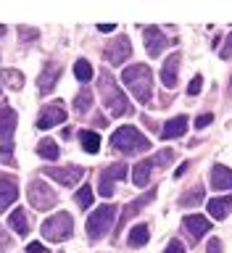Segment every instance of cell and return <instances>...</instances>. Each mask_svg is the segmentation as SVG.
<instances>
[{
	"mask_svg": "<svg viewBox=\"0 0 232 253\" xmlns=\"http://www.w3.org/2000/svg\"><path fill=\"white\" fill-rule=\"evenodd\" d=\"M122 82L130 87V92L138 98L140 103H150L153 100V71L145 63H132L122 71Z\"/></svg>",
	"mask_w": 232,
	"mask_h": 253,
	"instance_id": "cell-1",
	"label": "cell"
},
{
	"mask_svg": "<svg viewBox=\"0 0 232 253\" xmlns=\"http://www.w3.org/2000/svg\"><path fill=\"white\" fill-rule=\"evenodd\" d=\"M100 95H103V103H106L111 116H130L135 111L132 103L127 100V95L122 92V87H116V79L108 71L100 74Z\"/></svg>",
	"mask_w": 232,
	"mask_h": 253,
	"instance_id": "cell-2",
	"label": "cell"
},
{
	"mask_svg": "<svg viewBox=\"0 0 232 253\" xmlns=\"http://www.w3.org/2000/svg\"><path fill=\"white\" fill-rule=\"evenodd\" d=\"M111 148L122 150V153H127V156H135V153H142V150H150V140L138 129V126L124 124L111 134Z\"/></svg>",
	"mask_w": 232,
	"mask_h": 253,
	"instance_id": "cell-3",
	"label": "cell"
},
{
	"mask_svg": "<svg viewBox=\"0 0 232 253\" xmlns=\"http://www.w3.org/2000/svg\"><path fill=\"white\" fill-rule=\"evenodd\" d=\"M116 213H119V209L114 203H103L100 209H95L87 216V235H90V240H100L103 235H108V229L116 221Z\"/></svg>",
	"mask_w": 232,
	"mask_h": 253,
	"instance_id": "cell-4",
	"label": "cell"
},
{
	"mask_svg": "<svg viewBox=\"0 0 232 253\" xmlns=\"http://www.w3.org/2000/svg\"><path fill=\"white\" fill-rule=\"evenodd\" d=\"M71 232H74V221H71V216H69L66 211L53 213L50 219L43 221V237H45V240H50V243L69 240Z\"/></svg>",
	"mask_w": 232,
	"mask_h": 253,
	"instance_id": "cell-5",
	"label": "cell"
},
{
	"mask_svg": "<svg viewBox=\"0 0 232 253\" xmlns=\"http://www.w3.org/2000/svg\"><path fill=\"white\" fill-rule=\"evenodd\" d=\"M13 132H16V111L11 106L0 108V150H3V161L13 164Z\"/></svg>",
	"mask_w": 232,
	"mask_h": 253,
	"instance_id": "cell-6",
	"label": "cell"
},
{
	"mask_svg": "<svg viewBox=\"0 0 232 253\" xmlns=\"http://www.w3.org/2000/svg\"><path fill=\"white\" fill-rule=\"evenodd\" d=\"M29 203L35 206L37 211H47V209H53L55 201H58V195H55V190L47 185V182L43 179H35V182H29Z\"/></svg>",
	"mask_w": 232,
	"mask_h": 253,
	"instance_id": "cell-7",
	"label": "cell"
},
{
	"mask_svg": "<svg viewBox=\"0 0 232 253\" xmlns=\"http://www.w3.org/2000/svg\"><path fill=\"white\" fill-rule=\"evenodd\" d=\"M130 55H132V45H130V37L127 35H116L106 45V50H103V58H106L111 66H122Z\"/></svg>",
	"mask_w": 232,
	"mask_h": 253,
	"instance_id": "cell-8",
	"label": "cell"
},
{
	"mask_svg": "<svg viewBox=\"0 0 232 253\" xmlns=\"http://www.w3.org/2000/svg\"><path fill=\"white\" fill-rule=\"evenodd\" d=\"M127 164H111L108 169H103L100 174V182H98V193L103 198H111L114 195V187H116V182L119 179H127Z\"/></svg>",
	"mask_w": 232,
	"mask_h": 253,
	"instance_id": "cell-9",
	"label": "cell"
},
{
	"mask_svg": "<svg viewBox=\"0 0 232 253\" xmlns=\"http://www.w3.org/2000/svg\"><path fill=\"white\" fill-rule=\"evenodd\" d=\"M45 171V177H50L55 182H61L63 187H74L79 179L85 177V169L82 166H50V169H43Z\"/></svg>",
	"mask_w": 232,
	"mask_h": 253,
	"instance_id": "cell-10",
	"label": "cell"
},
{
	"mask_svg": "<svg viewBox=\"0 0 232 253\" xmlns=\"http://www.w3.org/2000/svg\"><path fill=\"white\" fill-rule=\"evenodd\" d=\"M66 122V106H63V100H53L47 103L43 108V114L37 119V129H50L55 124H63Z\"/></svg>",
	"mask_w": 232,
	"mask_h": 253,
	"instance_id": "cell-11",
	"label": "cell"
},
{
	"mask_svg": "<svg viewBox=\"0 0 232 253\" xmlns=\"http://www.w3.org/2000/svg\"><path fill=\"white\" fill-rule=\"evenodd\" d=\"M142 40H145V50H148V58H158V55L164 53V47L169 45L164 37V32L158 27H148L142 32Z\"/></svg>",
	"mask_w": 232,
	"mask_h": 253,
	"instance_id": "cell-12",
	"label": "cell"
},
{
	"mask_svg": "<svg viewBox=\"0 0 232 253\" xmlns=\"http://www.w3.org/2000/svg\"><path fill=\"white\" fill-rule=\"evenodd\" d=\"M58 77H61V66L55 61L50 63H45L43 71H40V77H37V87H40V92L47 95V92H53V87L55 82H58Z\"/></svg>",
	"mask_w": 232,
	"mask_h": 253,
	"instance_id": "cell-13",
	"label": "cell"
},
{
	"mask_svg": "<svg viewBox=\"0 0 232 253\" xmlns=\"http://www.w3.org/2000/svg\"><path fill=\"white\" fill-rule=\"evenodd\" d=\"M182 227L187 229L190 237H193V243H195V240H201V237L211 229V221L206 216H201V213H187V216L182 219Z\"/></svg>",
	"mask_w": 232,
	"mask_h": 253,
	"instance_id": "cell-14",
	"label": "cell"
},
{
	"mask_svg": "<svg viewBox=\"0 0 232 253\" xmlns=\"http://www.w3.org/2000/svg\"><path fill=\"white\" fill-rule=\"evenodd\" d=\"M209 185L211 190H232V169H227L225 164H217L209 171Z\"/></svg>",
	"mask_w": 232,
	"mask_h": 253,
	"instance_id": "cell-15",
	"label": "cell"
},
{
	"mask_svg": "<svg viewBox=\"0 0 232 253\" xmlns=\"http://www.w3.org/2000/svg\"><path fill=\"white\" fill-rule=\"evenodd\" d=\"M180 61H182V55L180 53H172L169 58H166V63L161 66V82L164 87H177V74H180Z\"/></svg>",
	"mask_w": 232,
	"mask_h": 253,
	"instance_id": "cell-16",
	"label": "cell"
},
{
	"mask_svg": "<svg viewBox=\"0 0 232 253\" xmlns=\"http://www.w3.org/2000/svg\"><path fill=\"white\" fill-rule=\"evenodd\" d=\"M16 198H19V185L13 177H0V211H5Z\"/></svg>",
	"mask_w": 232,
	"mask_h": 253,
	"instance_id": "cell-17",
	"label": "cell"
},
{
	"mask_svg": "<svg viewBox=\"0 0 232 253\" xmlns=\"http://www.w3.org/2000/svg\"><path fill=\"white\" fill-rule=\"evenodd\" d=\"M153 198H156V187H150V190H148V193H142L140 198H135V201H132V203H127V206H124V213H122V219L127 221V219H132V216H138V213H140L142 209H145V206H148L150 201H153Z\"/></svg>",
	"mask_w": 232,
	"mask_h": 253,
	"instance_id": "cell-18",
	"label": "cell"
},
{
	"mask_svg": "<svg viewBox=\"0 0 232 253\" xmlns=\"http://www.w3.org/2000/svg\"><path fill=\"white\" fill-rule=\"evenodd\" d=\"M187 129V116H174L169 119V122L164 124V129H161V140H177L182 137Z\"/></svg>",
	"mask_w": 232,
	"mask_h": 253,
	"instance_id": "cell-19",
	"label": "cell"
},
{
	"mask_svg": "<svg viewBox=\"0 0 232 253\" xmlns=\"http://www.w3.org/2000/svg\"><path fill=\"white\" fill-rule=\"evenodd\" d=\"M206 209H209V213L214 219H227V213H230V209H232V198L230 195H225V198H211L209 203H206Z\"/></svg>",
	"mask_w": 232,
	"mask_h": 253,
	"instance_id": "cell-20",
	"label": "cell"
},
{
	"mask_svg": "<svg viewBox=\"0 0 232 253\" xmlns=\"http://www.w3.org/2000/svg\"><path fill=\"white\" fill-rule=\"evenodd\" d=\"M150 171H153V161H150V158H142V161L132 169V182L138 187H145L148 179H150Z\"/></svg>",
	"mask_w": 232,
	"mask_h": 253,
	"instance_id": "cell-21",
	"label": "cell"
},
{
	"mask_svg": "<svg viewBox=\"0 0 232 253\" xmlns=\"http://www.w3.org/2000/svg\"><path fill=\"white\" fill-rule=\"evenodd\" d=\"M8 224H11V229H16L19 235H27L29 232V216H27V211L24 209H16L11 211V216H8Z\"/></svg>",
	"mask_w": 232,
	"mask_h": 253,
	"instance_id": "cell-22",
	"label": "cell"
},
{
	"mask_svg": "<svg viewBox=\"0 0 232 253\" xmlns=\"http://www.w3.org/2000/svg\"><path fill=\"white\" fill-rule=\"evenodd\" d=\"M148 237H150V227H148V224H135V227L130 229L127 243H130L132 248H142V245L148 243Z\"/></svg>",
	"mask_w": 232,
	"mask_h": 253,
	"instance_id": "cell-23",
	"label": "cell"
},
{
	"mask_svg": "<svg viewBox=\"0 0 232 253\" xmlns=\"http://www.w3.org/2000/svg\"><path fill=\"white\" fill-rule=\"evenodd\" d=\"M0 79H3L5 87H11V90H21L24 87V74L16 69H0Z\"/></svg>",
	"mask_w": 232,
	"mask_h": 253,
	"instance_id": "cell-24",
	"label": "cell"
},
{
	"mask_svg": "<svg viewBox=\"0 0 232 253\" xmlns=\"http://www.w3.org/2000/svg\"><path fill=\"white\" fill-rule=\"evenodd\" d=\"M79 140H82V148L87 150V153H98V150H100V134H98V132H93V129H82Z\"/></svg>",
	"mask_w": 232,
	"mask_h": 253,
	"instance_id": "cell-25",
	"label": "cell"
},
{
	"mask_svg": "<svg viewBox=\"0 0 232 253\" xmlns=\"http://www.w3.org/2000/svg\"><path fill=\"white\" fill-rule=\"evenodd\" d=\"M37 153L43 156L45 161H58V145H55V140H50V137L40 140V145H37Z\"/></svg>",
	"mask_w": 232,
	"mask_h": 253,
	"instance_id": "cell-26",
	"label": "cell"
},
{
	"mask_svg": "<svg viewBox=\"0 0 232 253\" xmlns=\"http://www.w3.org/2000/svg\"><path fill=\"white\" fill-rule=\"evenodd\" d=\"M74 108L79 111V114H87V111L93 108V92L87 90V87L77 92V98H74Z\"/></svg>",
	"mask_w": 232,
	"mask_h": 253,
	"instance_id": "cell-27",
	"label": "cell"
},
{
	"mask_svg": "<svg viewBox=\"0 0 232 253\" xmlns=\"http://www.w3.org/2000/svg\"><path fill=\"white\" fill-rule=\"evenodd\" d=\"M201 201H203V187L198 185V187L187 190V193H185V195L180 198V206H182V209H187V206H198Z\"/></svg>",
	"mask_w": 232,
	"mask_h": 253,
	"instance_id": "cell-28",
	"label": "cell"
},
{
	"mask_svg": "<svg viewBox=\"0 0 232 253\" xmlns=\"http://www.w3.org/2000/svg\"><path fill=\"white\" fill-rule=\"evenodd\" d=\"M74 74H77V79H79V82H90L95 71H93V66H90V61L79 58V61L74 63Z\"/></svg>",
	"mask_w": 232,
	"mask_h": 253,
	"instance_id": "cell-29",
	"label": "cell"
},
{
	"mask_svg": "<svg viewBox=\"0 0 232 253\" xmlns=\"http://www.w3.org/2000/svg\"><path fill=\"white\" fill-rule=\"evenodd\" d=\"M93 201H95V193H93V190L87 187V185L77 190V203L82 206V209H90V206H93Z\"/></svg>",
	"mask_w": 232,
	"mask_h": 253,
	"instance_id": "cell-30",
	"label": "cell"
},
{
	"mask_svg": "<svg viewBox=\"0 0 232 253\" xmlns=\"http://www.w3.org/2000/svg\"><path fill=\"white\" fill-rule=\"evenodd\" d=\"M153 161V166H169L172 161H174V150H161L156 158H150Z\"/></svg>",
	"mask_w": 232,
	"mask_h": 253,
	"instance_id": "cell-31",
	"label": "cell"
},
{
	"mask_svg": "<svg viewBox=\"0 0 232 253\" xmlns=\"http://www.w3.org/2000/svg\"><path fill=\"white\" fill-rule=\"evenodd\" d=\"M201 87H203V77L195 74L193 82H190V87H187V95H198V92H201Z\"/></svg>",
	"mask_w": 232,
	"mask_h": 253,
	"instance_id": "cell-32",
	"label": "cell"
},
{
	"mask_svg": "<svg viewBox=\"0 0 232 253\" xmlns=\"http://www.w3.org/2000/svg\"><path fill=\"white\" fill-rule=\"evenodd\" d=\"M164 253H185V245H182L180 240H169V245H166Z\"/></svg>",
	"mask_w": 232,
	"mask_h": 253,
	"instance_id": "cell-33",
	"label": "cell"
},
{
	"mask_svg": "<svg viewBox=\"0 0 232 253\" xmlns=\"http://www.w3.org/2000/svg\"><path fill=\"white\" fill-rule=\"evenodd\" d=\"M211 122H214V116H211V114H201V116L195 119V126H198V129H203V126H209Z\"/></svg>",
	"mask_w": 232,
	"mask_h": 253,
	"instance_id": "cell-34",
	"label": "cell"
},
{
	"mask_svg": "<svg viewBox=\"0 0 232 253\" xmlns=\"http://www.w3.org/2000/svg\"><path fill=\"white\" fill-rule=\"evenodd\" d=\"M206 251H209V253H222V240H219V237H211L209 245H206Z\"/></svg>",
	"mask_w": 232,
	"mask_h": 253,
	"instance_id": "cell-35",
	"label": "cell"
},
{
	"mask_svg": "<svg viewBox=\"0 0 232 253\" xmlns=\"http://www.w3.org/2000/svg\"><path fill=\"white\" fill-rule=\"evenodd\" d=\"M19 37H21V42H24V40H35V37H37V29H27V27H19Z\"/></svg>",
	"mask_w": 232,
	"mask_h": 253,
	"instance_id": "cell-36",
	"label": "cell"
},
{
	"mask_svg": "<svg viewBox=\"0 0 232 253\" xmlns=\"http://www.w3.org/2000/svg\"><path fill=\"white\" fill-rule=\"evenodd\" d=\"M219 55H222V58H230V55H232V32H230V35H227V45L225 47H222V50H219Z\"/></svg>",
	"mask_w": 232,
	"mask_h": 253,
	"instance_id": "cell-37",
	"label": "cell"
},
{
	"mask_svg": "<svg viewBox=\"0 0 232 253\" xmlns=\"http://www.w3.org/2000/svg\"><path fill=\"white\" fill-rule=\"evenodd\" d=\"M27 253H47V248L43 243H29L27 245Z\"/></svg>",
	"mask_w": 232,
	"mask_h": 253,
	"instance_id": "cell-38",
	"label": "cell"
},
{
	"mask_svg": "<svg viewBox=\"0 0 232 253\" xmlns=\"http://www.w3.org/2000/svg\"><path fill=\"white\" fill-rule=\"evenodd\" d=\"M187 169H190V161H182V164H180V169L174 171V177H182V174H185Z\"/></svg>",
	"mask_w": 232,
	"mask_h": 253,
	"instance_id": "cell-39",
	"label": "cell"
},
{
	"mask_svg": "<svg viewBox=\"0 0 232 253\" xmlns=\"http://www.w3.org/2000/svg\"><path fill=\"white\" fill-rule=\"evenodd\" d=\"M116 24H98V32H114Z\"/></svg>",
	"mask_w": 232,
	"mask_h": 253,
	"instance_id": "cell-40",
	"label": "cell"
},
{
	"mask_svg": "<svg viewBox=\"0 0 232 253\" xmlns=\"http://www.w3.org/2000/svg\"><path fill=\"white\" fill-rule=\"evenodd\" d=\"M5 35V27H3V24H0V37H3Z\"/></svg>",
	"mask_w": 232,
	"mask_h": 253,
	"instance_id": "cell-41",
	"label": "cell"
}]
</instances>
